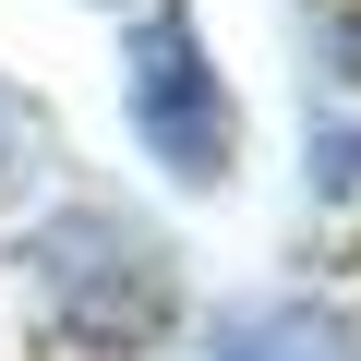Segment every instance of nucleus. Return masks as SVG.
Returning a JSON list of instances; mask_svg holds the SVG:
<instances>
[{
  "label": "nucleus",
  "mask_w": 361,
  "mask_h": 361,
  "mask_svg": "<svg viewBox=\"0 0 361 361\" xmlns=\"http://www.w3.org/2000/svg\"><path fill=\"white\" fill-rule=\"evenodd\" d=\"M25 277H37L49 325L85 337V349H145V337L169 325V253H157L133 217H109V205L49 217V229L25 241Z\"/></svg>",
  "instance_id": "1"
},
{
  "label": "nucleus",
  "mask_w": 361,
  "mask_h": 361,
  "mask_svg": "<svg viewBox=\"0 0 361 361\" xmlns=\"http://www.w3.org/2000/svg\"><path fill=\"white\" fill-rule=\"evenodd\" d=\"M121 97H133V133H145V157L169 169V180H229V157H241V109H229V85H217V49H205V25L180 13V0H157V13L121 37Z\"/></svg>",
  "instance_id": "2"
},
{
  "label": "nucleus",
  "mask_w": 361,
  "mask_h": 361,
  "mask_svg": "<svg viewBox=\"0 0 361 361\" xmlns=\"http://www.w3.org/2000/svg\"><path fill=\"white\" fill-rule=\"evenodd\" d=\"M217 361H361V349H349V325L313 313V301H253V313L217 325Z\"/></svg>",
  "instance_id": "3"
},
{
  "label": "nucleus",
  "mask_w": 361,
  "mask_h": 361,
  "mask_svg": "<svg viewBox=\"0 0 361 361\" xmlns=\"http://www.w3.org/2000/svg\"><path fill=\"white\" fill-rule=\"evenodd\" d=\"M13 157H25V121H13V97H0V180H13Z\"/></svg>",
  "instance_id": "4"
}]
</instances>
